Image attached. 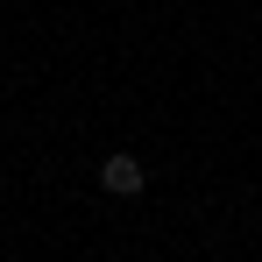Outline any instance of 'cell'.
Here are the masks:
<instances>
[{
    "mask_svg": "<svg viewBox=\"0 0 262 262\" xmlns=\"http://www.w3.org/2000/svg\"><path fill=\"white\" fill-rule=\"evenodd\" d=\"M99 191H114V199H142V191H149V170H142V156L114 149V156L99 163Z\"/></svg>",
    "mask_w": 262,
    "mask_h": 262,
    "instance_id": "obj_1",
    "label": "cell"
}]
</instances>
